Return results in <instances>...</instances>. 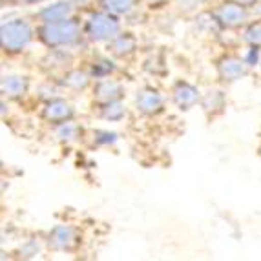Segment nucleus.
<instances>
[{"label": "nucleus", "mask_w": 261, "mask_h": 261, "mask_svg": "<svg viewBox=\"0 0 261 261\" xmlns=\"http://www.w3.org/2000/svg\"><path fill=\"white\" fill-rule=\"evenodd\" d=\"M40 39L48 46L53 48H61V46H70L81 35L79 24L71 18L59 22H44V26L40 28Z\"/></svg>", "instance_id": "obj_1"}, {"label": "nucleus", "mask_w": 261, "mask_h": 261, "mask_svg": "<svg viewBox=\"0 0 261 261\" xmlns=\"http://www.w3.org/2000/svg\"><path fill=\"white\" fill-rule=\"evenodd\" d=\"M31 37H33V30L22 18L4 22L0 30V42L6 51H22L31 42Z\"/></svg>", "instance_id": "obj_2"}, {"label": "nucleus", "mask_w": 261, "mask_h": 261, "mask_svg": "<svg viewBox=\"0 0 261 261\" xmlns=\"http://www.w3.org/2000/svg\"><path fill=\"white\" fill-rule=\"evenodd\" d=\"M86 35L92 40H112L119 35V20L110 11L93 13L86 22Z\"/></svg>", "instance_id": "obj_3"}, {"label": "nucleus", "mask_w": 261, "mask_h": 261, "mask_svg": "<svg viewBox=\"0 0 261 261\" xmlns=\"http://www.w3.org/2000/svg\"><path fill=\"white\" fill-rule=\"evenodd\" d=\"M216 18H218L221 24L228 28H236L243 24L247 20V9L240 2H230V4H223L221 8L216 11Z\"/></svg>", "instance_id": "obj_4"}, {"label": "nucleus", "mask_w": 261, "mask_h": 261, "mask_svg": "<svg viewBox=\"0 0 261 261\" xmlns=\"http://www.w3.org/2000/svg\"><path fill=\"white\" fill-rule=\"evenodd\" d=\"M49 243L53 248L68 250L75 243V230L68 225H59L49 232Z\"/></svg>", "instance_id": "obj_5"}, {"label": "nucleus", "mask_w": 261, "mask_h": 261, "mask_svg": "<svg viewBox=\"0 0 261 261\" xmlns=\"http://www.w3.org/2000/svg\"><path fill=\"white\" fill-rule=\"evenodd\" d=\"M135 105H137V110H141L143 113H152L159 112L163 106V97L155 92V90H143V92L137 95L135 99Z\"/></svg>", "instance_id": "obj_6"}, {"label": "nucleus", "mask_w": 261, "mask_h": 261, "mask_svg": "<svg viewBox=\"0 0 261 261\" xmlns=\"http://www.w3.org/2000/svg\"><path fill=\"white\" fill-rule=\"evenodd\" d=\"M71 11H73V6L71 2H57L53 6H48L40 11V18L44 22H59V20H66V18L71 17Z\"/></svg>", "instance_id": "obj_7"}, {"label": "nucleus", "mask_w": 261, "mask_h": 261, "mask_svg": "<svg viewBox=\"0 0 261 261\" xmlns=\"http://www.w3.org/2000/svg\"><path fill=\"white\" fill-rule=\"evenodd\" d=\"M71 113H73L71 106L68 105L66 100H61V99L51 100V102L46 106V110H44L46 119L51 122H66L71 117Z\"/></svg>", "instance_id": "obj_8"}, {"label": "nucleus", "mask_w": 261, "mask_h": 261, "mask_svg": "<svg viewBox=\"0 0 261 261\" xmlns=\"http://www.w3.org/2000/svg\"><path fill=\"white\" fill-rule=\"evenodd\" d=\"M245 66H247V62L241 61V59L228 57L219 64V73L225 81H238L245 75Z\"/></svg>", "instance_id": "obj_9"}, {"label": "nucleus", "mask_w": 261, "mask_h": 261, "mask_svg": "<svg viewBox=\"0 0 261 261\" xmlns=\"http://www.w3.org/2000/svg\"><path fill=\"white\" fill-rule=\"evenodd\" d=\"M122 88L119 83L112 81V79H105V81H100L95 88V93L100 100H105V102H112V100H117L121 97Z\"/></svg>", "instance_id": "obj_10"}, {"label": "nucleus", "mask_w": 261, "mask_h": 261, "mask_svg": "<svg viewBox=\"0 0 261 261\" xmlns=\"http://www.w3.org/2000/svg\"><path fill=\"white\" fill-rule=\"evenodd\" d=\"M28 90V81L20 75H6L2 79V92L8 97H20Z\"/></svg>", "instance_id": "obj_11"}, {"label": "nucleus", "mask_w": 261, "mask_h": 261, "mask_svg": "<svg viewBox=\"0 0 261 261\" xmlns=\"http://www.w3.org/2000/svg\"><path fill=\"white\" fill-rule=\"evenodd\" d=\"M174 99L181 108H187V106L196 105L199 99V92L190 84H179L174 92Z\"/></svg>", "instance_id": "obj_12"}, {"label": "nucleus", "mask_w": 261, "mask_h": 261, "mask_svg": "<svg viewBox=\"0 0 261 261\" xmlns=\"http://www.w3.org/2000/svg\"><path fill=\"white\" fill-rule=\"evenodd\" d=\"M112 48L117 55H126L135 48V39L130 33H119L112 39Z\"/></svg>", "instance_id": "obj_13"}, {"label": "nucleus", "mask_w": 261, "mask_h": 261, "mask_svg": "<svg viewBox=\"0 0 261 261\" xmlns=\"http://www.w3.org/2000/svg\"><path fill=\"white\" fill-rule=\"evenodd\" d=\"M100 4L110 13H126L134 6V0H100Z\"/></svg>", "instance_id": "obj_14"}, {"label": "nucleus", "mask_w": 261, "mask_h": 261, "mask_svg": "<svg viewBox=\"0 0 261 261\" xmlns=\"http://www.w3.org/2000/svg\"><path fill=\"white\" fill-rule=\"evenodd\" d=\"M64 84L66 86L73 88V90H81V88H84L88 84V77L83 73V71H70V73L66 75Z\"/></svg>", "instance_id": "obj_15"}, {"label": "nucleus", "mask_w": 261, "mask_h": 261, "mask_svg": "<svg viewBox=\"0 0 261 261\" xmlns=\"http://www.w3.org/2000/svg\"><path fill=\"white\" fill-rule=\"evenodd\" d=\"M102 115H105L106 119H110V121H117V119H121L122 115H124V108H122V105H119L117 100H112V102L106 105Z\"/></svg>", "instance_id": "obj_16"}, {"label": "nucleus", "mask_w": 261, "mask_h": 261, "mask_svg": "<svg viewBox=\"0 0 261 261\" xmlns=\"http://www.w3.org/2000/svg\"><path fill=\"white\" fill-rule=\"evenodd\" d=\"M57 135H59L62 141H71L73 137H77V128H75V124H71V122H68V121L61 122V128H59Z\"/></svg>", "instance_id": "obj_17"}, {"label": "nucleus", "mask_w": 261, "mask_h": 261, "mask_svg": "<svg viewBox=\"0 0 261 261\" xmlns=\"http://www.w3.org/2000/svg\"><path fill=\"white\" fill-rule=\"evenodd\" d=\"M245 39H247L248 42H252L254 46L261 44V24H254V26L248 28V30H247V35H245Z\"/></svg>", "instance_id": "obj_18"}, {"label": "nucleus", "mask_w": 261, "mask_h": 261, "mask_svg": "<svg viewBox=\"0 0 261 261\" xmlns=\"http://www.w3.org/2000/svg\"><path fill=\"white\" fill-rule=\"evenodd\" d=\"M236 2H240V4H243V6H250V4H254L256 0H236Z\"/></svg>", "instance_id": "obj_19"}, {"label": "nucleus", "mask_w": 261, "mask_h": 261, "mask_svg": "<svg viewBox=\"0 0 261 261\" xmlns=\"http://www.w3.org/2000/svg\"><path fill=\"white\" fill-rule=\"evenodd\" d=\"M26 2H30V4H33V2H42V0H26Z\"/></svg>", "instance_id": "obj_20"}]
</instances>
